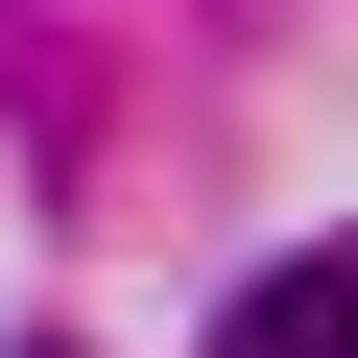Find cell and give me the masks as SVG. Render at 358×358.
Wrapping results in <instances>:
<instances>
[{
    "instance_id": "1",
    "label": "cell",
    "mask_w": 358,
    "mask_h": 358,
    "mask_svg": "<svg viewBox=\"0 0 358 358\" xmlns=\"http://www.w3.org/2000/svg\"><path fill=\"white\" fill-rule=\"evenodd\" d=\"M310 334H334V287H310V263H287V287H239V358H310Z\"/></svg>"
}]
</instances>
